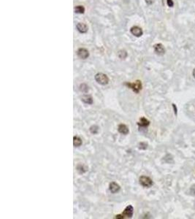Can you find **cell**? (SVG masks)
<instances>
[{
    "label": "cell",
    "instance_id": "obj_11",
    "mask_svg": "<svg viewBox=\"0 0 195 219\" xmlns=\"http://www.w3.org/2000/svg\"><path fill=\"white\" fill-rule=\"evenodd\" d=\"M138 124L140 127H147L150 124V121L149 120H147L146 118L143 117L140 119V121L138 123Z\"/></svg>",
    "mask_w": 195,
    "mask_h": 219
},
{
    "label": "cell",
    "instance_id": "obj_8",
    "mask_svg": "<svg viewBox=\"0 0 195 219\" xmlns=\"http://www.w3.org/2000/svg\"><path fill=\"white\" fill-rule=\"evenodd\" d=\"M120 187L118 183H115V182H112L111 183H110V186H109V189L111 192V193L113 194H115L117 192H118L120 191Z\"/></svg>",
    "mask_w": 195,
    "mask_h": 219
},
{
    "label": "cell",
    "instance_id": "obj_7",
    "mask_svg": "<svg viewBox=\"0 0 195 219\" xmlns=\"http://www.w3.org/2000/svg\"><path fill=\"white\" fill-rule=\"evenodd\" d=\"M154 51H155V52L157 53L158 55H164V54H165V49L162 44L158 43V44L154 45Z\"/></svg>",
    "mask_w": 195,
    "mask_h": 219
},
{
    "label": "cell",
    "instance_id": "obj_16",
    "mask_svg": "<svg viewBox=\"0 0 195 219\" xmlns=\"http://www.w3.org/2000/svg\"><path fill=\"white\" fill-rule=\"evenodd\" d=\"M80 90L82 92H84V93H86L88 92V86L86 84H81L80 85Z\"/></svg>",
    "mask_w": 195,
    "mask_h": 219
},
{
    "label": "cell",
    "instance_id": "obj_20",
    "mask_svg": "<svg viewBox=\"0 0 195 219\" xmlns=\"http://www.w3.org/2000/svg\"><path fill=\"white\" fill-rule=\"evenodd\" d=\"M167 4L170 7H173L174 5V2H173V0H167Z\"/></svg>",
    "mask_w": 195,
    "mask_h": 219
},
{
    "label": "cell",
    "instance_id": "obj_19",
    "mask_svg": "<svg viewBox=\"0 0 195 219\" xmlns=\"http://www.w3.org/2000/svg\"><path fill=\"white\" fill-rule=\"evenodd\" d=\"M148 144L146 143V142H140L139 144V148L140 149H146L147 148Z\"/></svg>",
    "mask_w": 195,
    "mask_h": 219
},
{
    "label": "cell",
    "instance_id": "obj_13",
    "mask_svg": "<svg viewBox=\"0 0 195 219\" xmlns=\"http://www.w3.org/2000/svg\"><path fill=\"white\" fill-rule=\"evenodd\" d=\"M81 100L83 101V102H84L86 104H89V105H91V104H92V102H93V99H92V97H90V96H83L82 98H81Z\"/></svg>",
    "mask_w": 195,
    "mask_h": 219
},
{
    "label": "cell",
    "instance_id": "obj_6",
    "mask_svg": "<svg viewBox=\"0 0 195 219\" xmlns=\"http://www.w3.org/2000/svg\"><path fill=\"white\" fill-rule=\"evenodd\" d=\"M133 207H132V205H129L127 206L125 208V210H124V212H122V214L121 215H123V217L124 218H132V215H133Z\"/></svg>",
    "mask_w": 195,
    "mask_h": 219
},
{
    "label": "cell",
    "instance_id": "obj_12",
    "mask_svg": "<svg viewBox=\"0 0 195 219\" xmlns=\"http://www.w3.org/2000/svg\"><path fill=\"white\" fill-rule=\"evenodd\" d=\"M73 144L75 147H79L82 145V139L79 137H73Z\"/></svg>",
    "mask_w": 195,
    "mask_h": 219
},
{
    "label": "cell",
    "instance_id": "obj_22",
    "mask_svg": "<svg viewBox=\"0 0 195 219\" xmlns=\"http://www.w3.org/2000/svg\"><path fill=\"white\" fill-rule=\"evenodd\" d=\"M173 108H174L175 113V115H177V108H176V106L174 105V104H173Z\"/></svg>",
    "mask_w": 195,
    "mask_h": 219
},
{
    "label": "cell",
    "instance_id": "obj_2",
    "mask_svg": "<svg viewBox=\"0 0 195 219\" xmlns=\"http://www.w3.org/2000/svg\"><path fill=\"white\" fill-rule=\"evenodd\" d=\"M124 85H126L128 88L133 90L137 94L140 92V90L142 89V83L140 80H137L135 83H125Z\"/></svg>",
    "mask_w": 195,
    "mask_h": 219
},
{
    "label": "cell",
    "instance_id": "obj_18",
    "mask_svg": "<svg viewBox=\"0 0 195 219\" xmlns=\"http://www.w3.org/2000/svg\"><path fill=\"white\" fill-rule=\"evenodd\" d=\"M77 170L80 173H83V172H86V169L83 168V166L81 165V164H79V165H78L77 167Z\"/></svg>",
    "mask_w": 195,
    "mask_h": 219
},
{
    "label": "cell",
    "instance_id": "obj_23",
    "mask_svg": "<svg viewBox=\"0 0 195 219\" xmlns=\"http://www.w3.org/2000/svg\"><path fill=\"white\" fill-rule=\"evenodd\" d=\"M193 76H194V77L195 78V69H194V71H193Z\"/></svg>",
    "mask_w": 195,
    "mask_h": 219
},
{
    "label": "cell",
    "instance_id": "obj_5",
    "mask_svg": "<svg viewBox=\"0 0 195 219\" xmlns=\"http://www.w3.org/2000/svg\"><path fill=\"white\" fill-rule=\"evenodd\" d=\"M130 32L132 33V35H133L134 36L137 37H141L143 34V29L138 26H132L130 29Z\"/></svg>",
    "mask_w": 195,
    "mask_h": 219
},
{
    "label": "cell",
    "instance_id": "obj_14",
    "mask_svg": "<svg viewBox=\"0 0 195 219\" xmlns=\"http://www.w3.org/2000/svg\"><path fill=\"white\" fill-rule=\"evenodd\" d=\"M118 56L121 59H125L126 57H127V52H126L125 50H121V51H118Z\"/></svg>",
    "mask_w": 195,
    "mask_h": 219
},
{
    "label": "cell",
    "instance_id": "obj_10",
    "mask_svg": "<svg viewBox=\"0 0 195 219\" xmlns=\"http://www.w3.org/2000/svg\"><path fill=\"white\" fill-rule=\"evenodd\" d=\"M118 131L122 134H127L129 133V129L125 124H119L118 126Z\"/></svg>",
    "mask_w": 195,
    "mask_h": 219
},
{
    "label": "cell",
    "instance_id": "obj_9",
    "mask_svg": "<svg viewBox=\"0 0 195 219\" xmlns=\"http://www.w3.org/2000/svg\"><path fill=\"white\" fill-rule=\"evenodd\" d=\"M76 28H77L78 31L82 34L86 33L88 32V26H87L86 24H84V23H78L77 24V26H76Z\"/></svg>",
    "mask_w": 195,
    "mask_h": 219
},
{
    "label": "cell",
    "instance_id": "obj_1",
    "mask_svg": "<svg viewBox=\"0 0 195 219\" xmlns=\"http://www.w3.org/2000/svg\"><path fill=\"white\" fill-rule=\"evenodd\" d=\"M95 80L101 85H107L109 83V78L104 73H97L94 77Z\"/></svg>",
    "mask_w": 195,
    "mask_h": 219
},
{
    "label": "cell",
    "instance_id": "obj_21",
    "mask_svg": "<svg viewBox=\"0 0 195 219\" xmlns=\"http://www.w3.org/2000/svg\"><path fill=\"white\" fill-rule=\"evenodd\" d=\"M191 192L193 193L194 194H195V185L194 186H192L191 188Z\"/></svg>",
    "mask_w": 195,
    "mask_h": 219
},
{
    "label": "cell",
    "instance_id": "obj_3",
    "mask_svg": "<svg viewBox=\"0 0 195 219\" xmlns=\"http://www.w3.org/2000/svg\"><path fill=\"white\" fill-rule=\"evenodd\" d=\"M139 181H140V185L143 186L145 188H150L153 185V181L151 179V178H149L147 176H141L139 179Z\"/></svg>",
    "mask_w": 195,
    "mask_h": 219
},
{
    "label": "cell",
    "instance_id": "obj_15",
    "mask_svg": "<svg viewBox=\"0 0 195 219\" xmlns=\"http://www.w3.org/2000/svg\"><path fill=\"white\" fill-rule=\"evenodd\" d=\"M75 11L76 13L83 14L84 12H85V8H84L83 6L78 5L76 6L75 8Z\"/></svg>",
    "mask_w": 195,
    "mask_h": 219
},
{
    "label": "cell",
    "instance_id": "obj_4",
    "mask_svg": "<svg viewBox=\"0 0 195 219\" xmlns=\"http://www.w3.org/2000/svg\"><path fill=\"white\" fill-rule=\"evenodd\" d=\"M77 55L81 59H86L89 56V52H88V51L87 49L81 48H79L78 50Z\"/></svg>",
    "mask_w": 195,
    "mask_h": 219
},
{
    "label": "cell",
    "instance_id": "obj_17",
    "mask_svg": "<svg viewBox=\"0 0 195 219\" xmlns=\"http://www.w3.org/2000/svg\"><path fill=\"white\" fill-rule=\"evenodd\" d=\"M99 131V127L97 126H92L90 128V132L92 133V134H96Z\"/></svg>",
    "mask_w": 195,
    "mask_h": 219
}]
</instances>
